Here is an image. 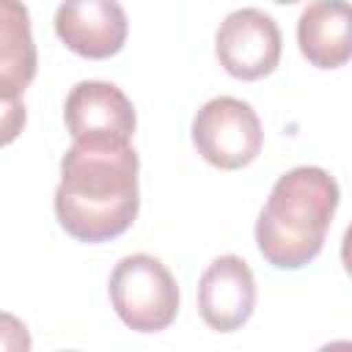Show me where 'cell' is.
<instances>
[{"instance_id": "obj_1", "label": "cell", "mask_w": 352, "mask_h": 352, "mask_svg": "<svg viewBox=\"0 0 352 352\" xmlns=\"http://www.w3.org/2000/svg\"><path fill=\"white\" fill-rule=\"evenodd\" d=\"M138 168L132 140H72L55 190L60 228L77 242L121 236L140 209Z\"/></svg>"}, {"instance_id": "obj_2", "label": "cell", "mask_w": 352, "mask_h": 352, "mask_svg": "<svg viewBox=\"0 0 352 352\" xmlns=\"http://www.w3.org/2000/svg\"><path fill=\"white\" fill-rule=\"evenodd\" d=\"M338 182L316 165H297L278 176L258 220L256 248L275 270H300L322 253L338 209Z\"/></svg>"}, {"instance_id": "obj_3", "label": "cell", "mask_w": 352, "mask_h": 352, "mask_svg": "<svg viewBox=\"0 0 352 352\" xmlns=\"http://www.w3.org/2000/svg\"><path fill=\"white\" fill-rule=\"evenodd\" d=\"M107 294L118 319L135 333H160L179 314V283L148 253L124 256L110 272Z\"/></svg>"}, {"instance_id": "obj_4", "label": "cell", "mask_w": 352, "mask_h": 352, "mask_svg": "<svg viewBox=\"0 0 352 352\" xmlns=\"http://www.w3.org/2000/svg\"><path fill=\"white\" fill-rule=\"evenodd\" d=\"M190 132L198 154L223 170L250 165L264 146L261 121L253 104L236 96H214L204 102Z\"/></svg>"}, {"instance_id": "obj_5", "label": "cell", "mask_w": 352, "mask_h": 352, "mask_svg": "<svg viewBox=\"0 0 352 352\" xmlns=\"http://www.w3.org/2000/svg\"><path fill=\"white\" fill-rule=\"evenodd\" d=\"M283 38L278 22L261 8L231 11L214 33V55L236 80H261L275 72Z\"/></svg>"}, {"instance_id": "obj_6", "label": "cell", "mask_w": 352, "mask_h": 352, "mask_svg": "<svg viewBox=\"0 0 352 352\" xmlns=\"http://www.w3.org/2000/svg\"><path fill=\"white\" fill-rule=\"evenodd\" d=\"M72 140H132L138 116L129 96L104 80H80L63 104Z\"/></svg>"}, {"instance_id": "obj_7", "label": "cell", "mask_w": 352, "mask_h": 352, "mask_svg": "<svg viewBox=\"0 0 352 352\" xmlns=\"http://www.w3.org/2000/svg\"><path fill=\"white\" fill-rule=\"evenodd\" d=\"M256 308V278L242 256L212 258L198 280V314L217 333L239 330Z\"/></svg>"}, {"instance_id": "obj_8", "label": "cell", "mask_w": 352, "mask_h": 352, "mask_svg": "<svg viewBox=\"0 0 352 352\" xmlns=\"http://www.w3.org/2000/svg\"><path fill=\"white\" fill-rule=\"evenodd\" d=\"M126 11L116 0L60 3L55 11V33L80 58L104 60L121 52L126 41Z\"/></svg>"}, {"instance_id": "obj_9", "label": "cell", "mask_w": 352, "mask_h": 352, "mask_svg": "<svg viewBox=\"0 0 352 352\" xmlns=\"http://www.w3.org/2000/svg\"><path fill=\"white\" fill-rule=\"evenodd\" d=\"M352 8L344 0L308 3L297 19V44L316 69H338L352 55Z\"/></svg>"}, {"instance_id": "obj_10", "label": "cell", "mask_w": 352, "mask_h": 352, "mask_svg": "<svg viewBox=\"0 0 352 352\" xmlns=\"http://www.w3.org/2000/svg\"><path fill=\"white\" fill-rule=\"evenodd\" d=\"M36 66L38 52L28 6L0 0V99H22L36 77Z\"/></svg>"}, {"instance_id": "obj_11", "label": "cell", "mask_w": 352, "mask_h": 352, "mask_svg": "<svg viewBox=\"0 0 352 352\" xmlns=\"http://www.w3.org/2000/svg\"><path fill=\"white\" fill-rule=\"evenodd\" d=\"M0 352H30V330L8 311H0Z\"/></svg>"}, {"instance_id": "obj_12", "label": "cell", "mask_w": 352, "mask_h": 352, "mask_svg": "<svg viewBox=\"0 0 352 352\" xmlns=\"http://www.w3.org/2000/svg\"><path fill=\"white\" fill-rule=\"evenodd\" d=\"M28 110L22 99H0V146H8L25 129Z\"/></svg>"}, {"instance_id": "obj_13", "label": "cell", "mask_w": 352, "mask_h": 352, "mask_svg": "<svg viewBox=\"0 0 352 352\" xmlns=\"http://www.w3.org/2000/svg\"><path fill=\"white\" fill-rule=\"evenodd\" d=\"M316 352H352V344L346 338H338V341H330V344L319 346Z\"/></svg>"}, {"instance_id": "obj_14", "label": "cell", "mask_w": 352, "mask_h": 352, "mask_svg": "<svg viewBox=\"0 0 352 352\" xmlns=\"http://www.w3.org/2000/svg\"><path fill=\"white\" fill-rule=\"evenodd\" d=\"M72 352H74V349H72Z\"/></svg>"}]
</instances>
